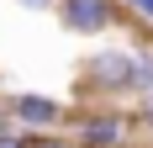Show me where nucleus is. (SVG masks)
Wrapping results in <instances>:
<instances>
[{
  "label": "nucleus",
  "instance_id": "6",
  "mask_svg": "<svg viewBox=\"0 0 153 148\" xmlns=\"http://www.w3.org/2000/svg\"><path fill=\"white\" fill-rule=\"evenodd\" d=\"M122 5L137 16V21H148V27H153V0H122Z\"/></svg>",
  "mask_w": 153,
  "mask_h": 148
},
{
  "label": "nucleus",
  "instance_id": "9",
  "mask_svg": "<svg viewBox=\"0 0 153 148\" xmlns=\"http://www.w3.org/2000/svg\"><path fill=\"white\" fill-rule=\"evenodd\" d=\"M27 148H74V143H63V138H32Z\"/></svg>",
  "mask_w": 153,
  "mask_h": 148
},
{
  "label": "nucleus",
  "instance_id": "4",
  "mask_svg": "<svg viewBox=\"0 0 153 148\" xmlns=\"http://www.w3.org/2000/svg\"><path fill=\"white\" fill-rule=\"evenodd\" d=\"M11 117L21 122V127H58V122H63V106L48 101V95L21 90V95H11Z\"/></svg>",
  "mask_w": 153,
  "mask_h": 148
},
{
  "label": "nucleus",
  "instance_id": "8",
  "mask_svg": "<svg viewBox=\"0 0 153 148\" xmlns=\"http://www.w3.org/2000/svg\"><path fill=\"white\" fill-rule=\"evenodd\" d=\"M143 127L153 132V90H143Z\"/></svg>",
  "mask_w": 153,
  "mask_h": 148
},
{
  "label": "nucleus",
  "instance_id": "1",
  "mask_svg": "<svg viewBox=\"0 0 153 148\" xmlns=\"http://www.w3.org/2000/svg\"><path fill=\"white\" fill-rule=\"evenodd\" d=\"M85 74H90L95 90H106V95H127V90H137V53H95L90 64H85Z\"/></svg>",
  "mask_w": 153,
  "mask_h": 148
},
{
  "label": "nucleus",
  "instance_id": "3",
  "mask_svg": "<svg viewBox=\"0 0 153 148\" xmlns=\"http://www.w3.org/2000/svg\"><path fill=\"white\" fill-rule=\"evenodd\" d=\"M74 138H79V148H122L127 143V117L122 111H85Z\"/></svg>",
  "mask_w": 153,
  "mask_h": 148
},
{
  "label": "nucleus",
  "instance_id": "7",
  "mask_svg": "<svg viewBox=\"0 0 153 148\" xmlns=\"http://www.w3.org/2000/svg\"><path fill=\"white\" fill-rule=\"evenodd\" d=\"M32 138L27 132H11V127H0V148H27Z\"/></svg>",
  "mask_w": 153,
  "mask_h": 148
},
{
  "label": "nucleus",
  "instance_id": "2",
  "mask_svg": "<svg viewBox=\"0 0 153 148\" xmlns=\"http://www.w3.org/2000/svg\"><path fill=\"white\" fill-rule=\"evenodd\" d=\"M116 11H122V0H58V21L79 37H95V32L116 27Z\"/></svg>",
  "mask_w": 153,
  "mask_h": 148
},
{
  "label": "nucleus",
  "instance_id": "10",
  "mask_svg": "<svg viewBox=\"0 0 153 148\" xmlns=\"http://www.w3.org/2000/svg\"><path fill=\"white\" fill-rule=\"evenodd\" d=\"M16 5H27V11H48V5H58V0H16Z\"/></svg>",
  "mask_w": 153,
  "mask_h": 148
},
{
  "label": "nucleus",
  "instance_id": "5",
  "mask_svg": "<svg viewBox=\"0 0 153 148\" xmlns=\"http://www.w3.org/2000/svg\"><path fill=\"white\" fill-rule=\"evenodd\" d=\"M137 90H153V53H137Z\"/></svg>",
  "mask_w": 153,
  "mask_h": 148
}]
</instances>
